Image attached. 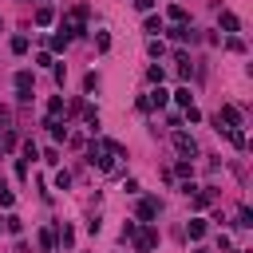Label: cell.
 Returning <instances> with one entry per match:
<instances>
[{"label": "cell", "mask_w": 253, "mask_h": 253, "mask_svg": "<svg viewBox=\"0 0 253 253\" xmlns=\"http://www.w3.org/2000/svg\"><path fill=\"white\" fill-rule=\"evenodd\" d=\"M174 150H178V154H198V143L190 139L186 131H178V135H174Z\"/></svg>", "instance_id": "1"}, {"label": "cell", "mask_w": 253, "mask_h": 253, "mask_svg": "<svg viewBox=\"0 0 253 253\" xmlns=\"http://www.w3.org/2000/svg\"><path fill=\"white\" fill-rule=\"evenodd\" d=\"M154 241H158V234H154V230H143V234L135 237V245H139V253H150V249H154Z\"/></svg>", "instance_id": "2"}, {"label": "cell", "mask_w": 253, "mask_h": 253, "mask_svg": "<svg viewBox=\"0 0 253 253\" xmlns=\"http://www.w3.org/2000/svg\"><path fill=\"white\" fill-rule=\"evenodd\" d=\"M139 217H143V221L158 217V202H154V198H143V202H139Z\"/></svg>", "instance_id": "3"}, {"label": "cell", "mask_w": 253, "mask_h": 253, "mask_svg": "<svg viewBox=\"0 0 253 253\" xmlns=\"http://www.w3.org/2000/svg\"><path fill=\"white\" fill-rule=\"evenodd\" d=\"M146 99H150V107H166V99H170V95H166L163 87H154V91L146 95Z\"/></svg>", "instance_id": "4"}, {"label": "cell", "mask_w": 253, "mask_h": 253, "mask_svg": "<svg viewBox=\"0 0 253 253\" xmlns=\"http://www.w3.org/2000/svg\"><path fill=\"white\" fill-rule=\"evenodd\" d=\"M48 131H52V139H68V126H63L59 119H48Z\"/></svg>", "instance_id": "5"}, {"label": "cell", "mask_w": 253, "mask_h": 253, "mask_svg": "<svg viewBox=\"0 0 253 253\" xmlns=\"http://www.w3.org/2000/svg\"><path fill=\"white\" fill-rule=\"evenodd\" d=\"M16 91H20V95L32 91V72H20V75H16Z\"/></svg>", "instance_id": "6"}, {"label": "cell", "mask_w": 253, "mask_h": 253, "mask_svg": "<svg viewBox=\"0 0 253 253\" xmlns=\"http://www.w3.org/2000/svg\"><path fill=\"white\" fill-rule=\"evenodd\" d=\"M190 237H194V241H198V237H206V221H202V217L190 221Z\"/></svg>", "instance_id": "7"}, {"label": "cell", "mask_w": 253, "mask_h": 253, "mask_svg": "<svg viewBox=\"0 0 253 253\" xmlns=\"http://www.w3.org/2000/svg\"><path fill=\"white\" fill-rule=\"evenodd\" d=\"M52 20H55V12H52V8H48V4H44V8H40V12H36V24H40V28H48V24H52Z\"/></svg>", "instance_id": "8"}, {"label": "cell", "mask_w": 253, "mask_h": 253, "mask_svg": "<svg viewBox=\"0 0 253 253\" xmlns=\"http://www.w3.org/2000/svg\"><path fill=\"white\" fill-rule=\"evenodd\" d=\"M221 28H226V32H237V16H234V12H221Z\"/></svg>", "instance_id": "9"}, {"label": "cell", "mask_w": 253, "mask_h": 253, "mask_svg": "<svg viewBox=\"0 0 253 253\" xmlns=\"http://www.w3.org/2000/svg\"><path fill=\"white\" fill-rule=\"evenodd\" d=\"M40 245L52 249V245H55V230H40Z\"/></svg>", "instance_id": "10"}, {"label": "cell", "mask_w": 253, "mask_h": 253, "mask_svg": "<svg viewBox=\"0 0 253 253\" xmlns=\"http://www.w3.org/2000/svg\"><path fill=\"white\" fill-rule=\"evenodd\" d=\"M68 186H72V174L59 170V174H55V190H68Z\"/></svg>", "instance_id": "11"}, {"label": "cell", "mask_w": 253, "mask_h": 253, "mask_svg": "<svg viewBox=\"0 0 253 253\" xmlns=\"http://www.w3.org/2000/svg\"><path fill=\"white\" fill-rule=\"evenodd\" d=\"M170 20H174V24H186V8L174 4V8H170Z\"/></svg>", "instance_id": "12"}, {"label": "cell", "mask_w": 253, "mask_h": 253, "mask_svg": "<svg viewBox=\"0 0 253 253\" xmlns=\"http://www.w3.org/2000/svg\"><path fill=\"white\" fill-rule=\"evenodd\" d=\"M12 52L24 55V52H28V36H16V40H12Z\"/></svg>", "instance_id": "13"}, {"label": "cell", "mask_w": 253, "mask_h": 253, "mask_svg": "<svg viewBox=\"0 0 253 253\" xmlns=\"http://www.w3.org/2000/svg\"><path fill=\"white\" fill-rule=\"evenodd\" d=\"M59 241H63V245H72V241H75V230H72V226H63V230H59Z\"/></svg>", "instance_id": "14"}, {"label": "cell", "mask_w": 253, "mask_h": 253, "mask_svg": "<svg viewBox=\"0 0 253 253\" xmlns=\"http://www.w3.org/2000/svg\"><path fill=\"white\" fill-rule=\"evenodd\" d=\"M83 91H99V75H95V72L83 79Z\"/></svg>", "instance_id": "15"}, {"label": "cell", "mask_w": 253, "mask_h": 253, "mask_svg": "<svg viewBox=\"0 0 253 253\" xmlns=\"http://www.w3.org/2000/svg\"><path fill=\"white\" fill-rule=\"evenodd\" d=\"M174 99H178L182 107H190V87H178V91H174Z\"/></svg>", "instance_id": "16"}, {"label": "cell", "mask_w": 253, "mask_h": 253, "mask_svg": "<svg viewBox=\"0 0 253 253\" xmlns=\"http://www.w3.org/2000/svg\"><path fill=\"white\" fill-rule=\"evenodd\" d=\"M48 111H52V115H59V111H63V99H59V95H52V99H48Z\"/></svg>", "instance_id": "17"}, {"label": "cell", "mask_w": 253, "mask_h": 253, "mask_svg": "<svg viewBox=\"0 0 253 253\" xmlns=\"http://www.w3.org/2000/svg\"><path fill=\"white\" fill-rule=\"evenodd\" d=\"M95 44H99V52H107V48H111V36H107V32H99V36H95Z\"/></svg>", "instance_id": "18"}, {"label": "cell", "mask_w": 253, "mask_h": 253, "mask_svg": "<svg viewBox=\"0 0 253 253\" xmlns=\"http://www.w3.org/2000/svg\"><path fill=\"white\" fill-rule=\"evenodd\" d=\"M163 75H166L163 68H150V72H146V79H150V83H163Z\"/></svg>", "instance_id": "19"}, {"label": "cell", "mask_w": 253, "mask_h": 253, "mask_svg": "<svg viewBox=\"0 0 253 253\" xmlns=\"http://www.w3.org/2000/svg\"><path fill=\"white\" fill-rule=\"evenodd\" d=\"M146 32H163V20H158V16H146Z\"/></svg>", "instance_id": "20"}, {"label": "cell", "mask_w": 253, "mask_h": 253, "mask_svg": "<svg viewBox=\"0 0 253 253\" xmlns=\"http://www.w3.org/2000/svg\"><path fill=\"white\" fill-rule=\"evenodd\" d=\"M68 48V36H52V52H63Z\"/></svg>", "instance_id": "21"}, {"label": "cell", "mask_w": 253, "mask_h": 253, "mask_svg": "<svg viewBox=\"0 0 253 253\" xmlns=\"http://www.w3.org/2000/svg\"><path fill=\"white\" fill-rule=\"evenodd\" d=\"M226 48H230V52H245V44H241L237 36H230V40H226Z\"/></svg>", "instance_id": "22"}, {"label": "cell", "mask_w": 253, "mask_h": 253, "mask_svg": "<svg viewBox=\"0 0 253 253\" xmlns=\"http://www.w3.org/2000/svg\"><path fill=\"white\" fill-rule=\"evenodd\" d=\"M135 8H139V12H150V8H154V0H135Z\"/></svg>", "instance_id": "23"}, {"label": "cell", "mask_w": 253, "mask_h": 253, "mask_svg": "<svg viewBox=\"0 0 253 253\" xmlns=\"http://www.w3.org/2000/svg\"><path fill=\"white\" fill-rule=\"evenodd\" d=\"M194 253H206V249H194Z\"/></svg>", "instance_id": "24"}]
</instances>
